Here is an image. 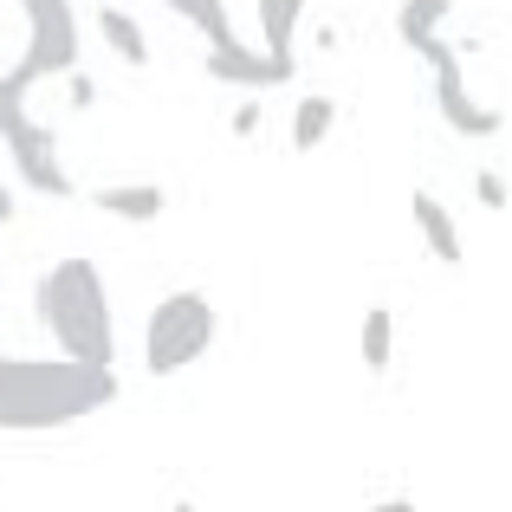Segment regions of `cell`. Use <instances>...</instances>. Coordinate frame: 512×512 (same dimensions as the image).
<instances>
[{"label": "cell", "mask_w": 512, "mask_h": 512, "mask_svg": "<svg viewBox=\"0 0 512 512\" xmlns=\"http://www.w3.org/2000/svg\"><path fill=\"white\" fill-rule=\"evenodd\" d=\"M117 402V370L72 357H0V435H52Z\"/></svg>", "instance_id": "1"}, {"label": "cell", "mask_w": 512, "mask_h": 512, "mask_svg": "<svg viewBox=\"0 0 512 512\" xmlns=\"http://www.w3.org/2000/svg\"><path fill=\"white\" fill-rule=\"evenodd\" d=\"M33 312H39V325H46V338L59 344V357L98 363V370H111V363H117L111 292H104V273L91 260L46 266L39 286H33Z\"/></svg>", "instance_id": "2"}, {"label": "cell", "mask_w": 512, "mask_h": 512, "mask_svg": "<svg viewBox=\"0 0 512 512\" xmlns=\"http://www.w3.org/2000/svg\"><path fill=\"white\" fill-rule=\"evenodd\" d=\"M214 338H221V312H214V299L195 292V286H182V292H169V299L150 312V325H143V370H150V376H175V370H188V363L208 357Z\"/></svg>", "instance_id": "3"}, {"label": "cell", "mask_w": 512, "mask_h": 512, "mask_svg": "<svg viewBox=\"0 0 512 512\" xmlns=\"http://www.w3.org/2000/svg\"><path fill=\"white\" fill-rule=\"evenodd\" d=\"M0 143H7V156H13V175H20L33 195H52V201L72 195V169H65V156H59V137L26 117V85L13 72H0Z\"/></svg>", "instance_id": "4"}, {"label": "cell", "mask_w": 512, "mask_h": 512, "mask_svg": "<svg viewBox=\"0 0 512 512\" xmlns=\"http://www.w3.org/2000/svg\"><path fill=\"white\" fill-rule=\"evenodd\" d=\"M26 13V52L13 65L20 85L39 78H72L78 72V7L72 0H20Z\"/></svg>", "instance_id": "5"}, {"label": "cell", "mask_w": 512, "mask_h": 512, "mask_svg": "<svg viewBox=\"0 0 512 512\" xmlns=\"http://www.w3.org/2000/svg\"><path fill=\"white\" fill-rule=\"evenodd\" d=\"M428 65H435V104H441V124H448L454 137H480V143H487V137H500V130H506V117L493 111V104H480L474 91H467L461 52H454V46H441Z\"/></svg>", "instance_id": "6"}, {"label": "cell", "mask_w": 512, "mask_h": 512, "mask_svg": "<svg viewBox=\"0 0 512 512\" xmlns=\"http://www.w3.org/2000/svg\"><path fill=\"white\" fill-rule=\"evenodd\" d=\"M208 78L214 85H240V91H273V85H292V59L279 52H253V46H227V52H208Z\"/></svg>", "instance_id": "7"}, {"label": "cell", "mask_w": 512, "mask_h": 512, "mask_svg": "<svg viewBox=\"0 0 512 512\" xmlns=\"http://www.w3.org/2000/svg\"><path fill=\"white\" fill-rule=\"evenodd\" d=\"M409 214H415V234H422V247L435 253L441 266H461V227H454V214H448V201L441 195H428V188H415L409 195Z\"/></svg>", "instance_id": "8"}, {"label": "cell", "mask_w": 512, "mask_h": 512, "mask_svg": "<svg viewBox=\"0 0 512 512\" xmlns=\"http://www.w3.org/2000/svg\"><path fill=\"white\" fill-rule=\"evenodd\" d=\"M454 0H402L396 7V39L415 52V59H435L448 39H441V26H448Z\"/></svg>", "instance_id": "9"}, {"label": "cell", "mask_w": 512, "mask_h": 512, "mask_svg": "<svg viewBox=\"0 0 512 512\" xmlns=\"http://www.w3.org/2000/svg\"><path fill=\"white\" fill-rule=\"evenodd\" d=\"M91 208H98V214H111V221L150 227V221H163L169 195H163L156 182H117V188H98V195H91Z\"/></svg>", "instance_id": "10"}, {"label": "cell", "mask_w": 512, "mask_h": 512, "mask_svg": "<svg viewBox=\"0 0 512 512\" xmlns=\"http://www.w3.org/2000/svg\"><path fill=\"white\" fill-rule=\"evenodd\" d=\"M169 13H182L188 26H195L201 39H208V52H227V46H247V39L234 33V13H227V0H163Z\"/></svg>", "instance_id": "11"}, {"label": "cell", "mask_w": 512, "mask_h": 512, "mask_svg": "<svg viewBox=\"0 0 512 512\" xmlns=\"http://www.w3.org/2000/svg\"><path fill=\"white\" fill-rule=\"evenodd\" d=\"M98 33H104V46H111L124 65H137V72L150 65V33H143L124 7H111V0H104V7H98Z\"/></svg>", "instance_id": "12"}, {"label": "cell", "mask_w": 512, "mask_h": 512, "mask_svg": "<svg viewBox=\"0 0 512 512\" xmlns=\"http://www.w3.org/2000/svg\"><path fill=\"white\" fill-rule=\"evenodd\" d=\"M357 357H363V370H370V376L389 370V357H396V312H389V305H370V312H363Z\"/></svg>", "instance_id": "13"}, {"label": "cell", "mask_w": 512, "mask_h": 512, "mask_svg": "<svg viewBox=\"0 0 512 512\" xmlns=\"http://www.w3.org/2000/svg\"><path fill=\"white\" fill-rule=\"evenodd\" d=\"M331 124H338V104H331L325 91H305V98H299V111H292V150H299V156H312L318 143L331 137Z\"/></svg>", "instance_id": "14"}, {"label": "cell", "mask_w": 512, "mask_h": 512, "mask_svg": "<svg viewBox=\"0 0 512 512\" xmlns=\"http://www.w3.org/2000/svg\"><path fill=\"white\" fill-rule=\"evenodd\" d=\"M253 7H260V39H266V52L292 59V33H299V20H305V7H312V0H253Z\"/></svg>", "instance_id": "15"}, {"label": "cell", "mask_w": 512, "mask_h": 512, "mask_svg": "<svg viewBox=\"0 0 512 512\" xmlns=\"http://www.w3.org/2000/svg\"><path fill=\"white\" fill-rule=\"evenodd\" d=\"M474 195H480V208H493V214H500L506 201H512V195H506V175H500V169H480V175H474Z\"/></svg>", "instance_id": "16"}, {"label": "cell", "mask_w": 512, "mask_h": 512, "mask_svg": "<svg viewBox=\"0 0 512 512\" xmlns=\"http://www.w3.org/2000/svg\"><path fill=\"white\" fill-rule=\"evenodd\" d=\"M253 130H260V98H247L234 111V137H253Z\"/></svg>", "instance_id": "17"}, {"label": "cell", "mask_w": 512, "mask_h": 512, "mask_svg": "<svg viewBox=\"0 0 512 512\" xmlns=\"http://www.w3.org/2000/svg\"><path fill=\"white\" fill-rule=\"evenodd\" d=\"M91 98H98V91H91V78H78V72H72V104H78V111H85Z\"/></svg>", "instance_id": "18"}, {"label": "cell", "mask_w": 512, "mask_h": 512, "mask_svg": "<svg viewBox=\"0 0 512 512\" xmlns=\"http://www.w3.org/2000/svg\"><path fill=\"white\" fill-rule=\"evenodd\" d=\"M370 512H415V500H402V493H396V500H383V506H370Z\"/></svg>", "instance_id": "19"}, {"label": "cell", "mask_w": 512, "mask_h": 512, "mask_svg": "<svg viewBox=\"0 0 512 512\" xmlns=\"http://www.w3.org/2000/svg\"><path fill=\"white\" fill-rule=\"evenodd\" d=\"M13 221V195H7V182H0V227Z\"/></svg>", "instance_id": "20"}, {"label": "cell", "mask_w": 512, "mask_h": 512, "mask_svg": "<svg viewBox=\"0 0 512 512\" xmlns=\"http://www.w3.org/2000/svg\"><path fill=\"white\" fill-rule=\"evenodd\" d=\"M169 512H195V500H175V506H169Z\"/></svg>", "instance_id": "21"}]
</instances>
